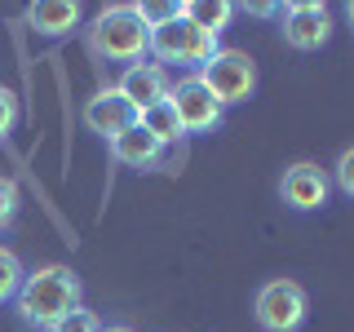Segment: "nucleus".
Segmentation results:
<instances>
[{
  "mask_svg": "<svg viewBox=\"0 0 354 332\" xmlns=\"http://www.w3.org/2000/svg\"><path fill=\"white\" fill-rule=\"evenodd\" d=\"M27 22H31L36 36L58 40L80 22V5H75V0H36V5L27 9Z\"/></svg>",
  "mask_w": 354,
  "mask_h": 332,
  "instance_id": "9b49d317",
  "label": "nucleus"
},
{
  "mask_svg": "<svg viewBox=\"0 0 354 332\" xmlns=\"http://www.w3.org/2000/svg\"><path fill=\"white\" fill-rule=\"evenodd\" d=\"M337 186L354 199V147L341 151V160H337Z\"/></svg>",
  "mask_w": 354,
  "mask_h": 332,
  "instance_id": "6ab92c4d",
  "label": "nucleus"
},
{
  "mask_svg": "<svg viewBox=\"0 0 354 332\" xmlns=\"http://www.w3.org/2000/svg\"><path fill=\"white\" fill-rule=\"evenodd\" d=\"M151 58L155 62H177V66H204L208 58L217 53V36H208V31H199L191 18H182V9L160 22V27H151Z\"/></svg>",
  "mask_w": 354,
  "mask_h": 332,
  "instance_id": "7ed1b4c3",
  "label": "nucleus"
},
{
  "mask_svg": "<svg viewBox=\"0 0 354 332\" xmlns=\"http://www.w3.org/2000/svg\"><path fill=\"white\" fill-rule=\"evenodd\" d=\"M142 129L151 133L160 147H169V142H177V138H186V129H182V120H177V111H173V102H160V107H151V111H142V120H138Z\"/></svg>",
  "mask_w": 354,
  "mask_h": 332,
  "instance_id": "4468645a",
  "label": "nucleus"
},
{
  "mask_svg": "<svg viewBox=\"0 0 354 332\" xmlns=\"http://www.w3.org/2000/svg\"><path fill=\"white\" fill-rule=\"evenodd\" d=\"M138 111H133V102L120 89H102L97 98H88L84 102V124L93 129V133H102V138H120V133H129L133 124H138Z\"/></svg>",
  "mask_w": 354,
  "mask_h": 332,
  "instance_id": "9d476101",
  "label": "nucleus"
},
{
  "mask_svg": "<svg viewBox=\"0 0 354 332\" xmlns=\"http://www.w3.org/2000/svg\"><path fill=\"white\" fill-rule=\"evenodd\" d=\"M279 18H283V40L292 44V49H301V53L328 44V36H332V9L319 5V0H297V5H288Z\"/></svg>",
  "mask_w": 354,
  "mask_h": 332,
  "instance_id": "423d86ee",
  "label": "nucleus"
},
{
  "mask_svg": "<svg viewBox=\"0 0 354 332\" xmlns=\"http://www.w3.org/2000/svg\"><path fill=\"white\" fill-rule=\"evenodd\" d=\"M111 155H115L120 164H129V169H155V164L164 160V147L142 124H133L129 133L111 138Z\"/></svg>",
  "mask_w": 354,
  "mask_h": 332,
  "instance_id": "f8f14e48",
  "label": "nucleus"
},
{
  "mask_svg": "<svg viewBox=\"0 0 354 332\" xmlns=\"http://www.w3.org/2000/svg\"><path fill=\"white\" fill-rule=\"evenodd\" d=\"M310 297L297 279H270L257 288V302H252V315H257L261 332H297L306 324Z\"/></svg>",
  "mask_w": 354,
  "mask_h": 332,
  "instance_id": "39448f33",
  "label": "nucleus"
},
{
  "mask_svg": "<svg viewBox=\"0 0 354 332\" xmlns=\"http://www.w3.org/2000/svg\"><path fill=\"white\" fill-rule=\"evenodd\" d=\"M248 14H261L266 18V14H283V9L279 5H248Z\"/></svg>",
  "mask_w": 354,
  "mask_h": 332,
  "instance_id": "aec40b11",
  "label": "nucleus"
},
{
  "mask_svg": "<svg viewBox=\"0 0 354 332\" xmlns=\"http://www.w3.org/2000/svg\"><path fill=\"white\" fill-rule=\"evenodd\" d=\"M120 93L133 102V111H151V107H160V102H169V93H173V84H169V71H164L160 62H133L124 66V75H120Z\"/></svg>",
  "mask_w": 354,
  "mask_h": 332,
  "instance_id": "6e6552de",
  "label": "nucleus"
},
{
  "mask_svg": "<svg viewBox=\"0 0 354 332\" xmlns=\"http://www.w3.org/2000/svg\"><path fill=\"white\" fill-rule=\"evenodd\" d=\"M49 332H102V324H97V315H93V310H71V315H66V319H58V324H53Z\"/></svg>",
  "mask_w": 354,
  "mask_h": 332,
  "instance_id": "dca6fc26",
  "label": "nucleus"
},
{
  "mask_svg": "<svg viewBox=\"0 0 354 332\" xmlns=\"http://www.w3.org/2000/svg\"><path fill=\"white\" fill-rule=\"evenodd\" d=\"M169 102H173V111H177V120H182V129L186 133H213L217 124H221V107L213 93L204 89V80L199 75H191V80H182L169 93Z\"/></svg>",
  "mask_w": 354,
  "mask_h": 332,
  "instance_id": "0eeeda50",
  "label": "nucleus"
},
{
  "mask_svg": "<svg viewBox=\"0 0 354 332\" xmlns=\"http://www.w3.org/2000/svg\"><path fill=\"white\" fill-rule=\"evenodd\" d=\"M22 279H27V270H22L18 252L0 248V306H5V302H14V297H18V288H22Z\"/></svg>",
  "mask_w": 354,
  "mask_h": 332,
  "instance_id": "2eb2a0df",
  "label": "nucleus"
},
{
  "mask_svg": "<svg viewBox=\"0 0 354 332\" xmlns=\"http://www.w3.org/2000/svg\"><path fill=\"white\" fill-rule=\"evenodd\" d=\"M18 217V182L14 177H0V230Z\"/></svg>",
  "mask_w": 354,
  "mask_h": 332,
  "instance_id": "f3484780",
  "label": "nucleus"
},
{
  "mask_svg": "<svg viewBox=\"0 0 354 332\" xmlns=\"http://www.w3.org/2000/svg\"><path fill=\"white\" fill-rule=\"evenodd\" d=\"M199 80H204V89L221 107H235V102H248L252 98V89H257V66L239 49H217L213 58L199 66Z\"/></svg>",
  "mask_w": 354,
  "mask_h": 332,
  "instance_id": "20e7f679",
  "label": "nucleus"
},
{
  "mask_svg": "<svg viewBox=\"0 0 354 332\" xmlns=\"http://www.w3.org/2000/svg\"><path fill=\"white\" fill-rule=\"evenodd\" d=\"M328 191H332L328 173L319 169V164H306V160L292 164V169L283 173V182H279V195H283V204L292 208V213H315V208H324Z\"/></svg>",
  "mask_w": 354,
  "mask_h": 332,
  "instance_id": "1a4fd4ad",
  "label": "nucleus"
},
{
  "mask_svg": "<svg viewBox=\"0 0 354 332\" xmlns=\"http://www.w3.org/2000/svg\"><path fill=\"white\" fill-rule=\"evenodd\" d=\"M71 310H80V279H75V270H66V266H40V270H31L22 279V288H18L22 324L49 332Z\"/></svg>",
  "mask_w": 354,
  "mask_h": 332,
  "instance_id": "f257e3e1",
  "label": "nucleus"
},
{
  "mask_svg": "<svg viewBox=\"0 0 354 332\" xmlns=\"http://www.w3.org/2000/svg\"><path fill=\"white\" fill-rule=\"evenodd\" d=\"M350 27H354V5H350Z\"/></svg>",
  "mask_w": 354,
  "mask_h": 332,
  "instance_id": "4be33fe9",
  "label": "nucleus"
},
{
  "mask_svg": "<svg viewBox=\"0 0 354 332\" xmlns=\"http://www.w3.org/2000/svg\"><path fill=\"white\" fill-rule=\"evenodd\" d=\"M14 124H18V98L9 89H0V142L14 133Z\"/></svg>",
  "mask_w": 354,
  "mask_h": 332,
  "instance_id": "a211bd4d",
  "label": "nucleus"
},
{
  "mask_svg": "<svg viewBox=\"0 0 354 332\" xmlns=\"http://www.w3.org/2000/svg\"><path fill=\"white\" fill-rule=\"evenodd\" d=\"M93 53H102L106 62H142L151 49V27L138 14V5H111L97 14V22L88 27Z\"/></svg>",
  "mask_w": 354,
  "mask_h": 332,
  "instance_id": "f03ea898",
  "label": "nucleus"
},
{
  "mask_svg": "<svg viewBox=\"0 0 354 332\" xmlns=\"http://www.w3.org/2000/svg\"><path fill=\"white\" fill-rule=\"evenodd\" d=\"M177 9H182V18H191L199 31H208V36H221L226 22H230V14H235L230 0H182Z\"/></svg>",
  "mask_w": 354,
  "mask_h": 332,
  "instance_id": "ddd939ff",
  "label": "nucleus"
},
{
  "mask_svg": "<svg viewBox=\"0 0 354 332\" xmlns=\"http://www.w3.org/2000/svg\"><path fill=\"white\" fill-rule=\"evenodd\" d=\"M102 332H133V328H124V324H115V328H102Z\"/></svg>",
  "mask_w": 354,
  "mask_h": 332,
  "instance_id": "412c9836",
  "label": "nucleus"
}]
</instances>
